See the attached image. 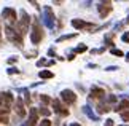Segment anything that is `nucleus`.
Masks as SVG:
<instances>
[{
  "label": "nucleus",
  "instance_id": "32",
  "mask_svg": "<svg viewBox=\"0 0 129 126\" xmlns=\"http://www.w3.org/2000/svg\"><path fill=\"white\" fill-rule=\"evenodd\" d=\"M105 70H108V72H113V70H118V65H110V67H107Z\"/></svg>",
  "mask_w": 129,
  "mask_h": 126
},
{
  "label": "nucleus",
  "instance_id": "26",
  "mask_svg": "<svg viewBox=\"0 0 129 126\" xmlns=\"http://www.w3.org/2000/svg\"><path fill=\"white\" fill-rule=\"evenodd\" d=\"M48 56L49 58H56V49H54V48H49L48 49Z\"/></svg>",
  "mask_w": 129,
  "mask_h": 126
},
{
  "label": "nucleus",
  "instance_id": "6",
  "mask_svg": "<svg viewBox=\"0 0 129 126\" xmlns=\"http://www.w3.org/2000/svg\"><path fill=\"white\" fill-rule=\"evenodd\" d=\"M61 99L67 105H73L77 102V94L73 93L72 89H62V91H61Z\"/></svg>",
  "mask_w": 129,
  "mask_h": 126
},
{
  "label": "nucleus",
  "instance_id": "11",
  "mask_svg": "<svg viewBox=\"0 0 129 126\" xmlns=\"http://www.w3.org/2000/svg\"><path fill=\"white\" fill-rule=\"evenodd\" d=\"M89 97L92 99H97V100H104L105 99V91L99 86H92L91 88V93H89Z\"/></svg>",
  "mask_w": 129,
  "mask_h": 126
},
{
  "label": "nucleus",
  "instance_id": "21",
  "mask_svg": "<svg viewBox=\"0 0 129 126\" xmlns=\"http://www.w3.org/2000/svg\"><path fill=\"white\" fill-rule=\"evenodd\" d=\"M24 100H26V104L27 105H30V94H29V91H27V89H24Z\"/></svg>",
  "mask_w": 129,
  "mask_h": 126
},
{
  "label": "nucleus",
  "instance_id": "29",
  "mask_svg": "<svg viewBox=\"0 0 129 126\" xmlns=\"http://www.w3.org/2000/svg\"><path fill=\"white\" fill-rule=\"evenodd\" d=\"M121 38H123V42H124V43H129V32H124Z\"/></svg>",
  "mask_w": 129,
  "mask_h": 126
},
{
  "label": "nucleus",
  "instance_id": "40",
  "mask_svg": "<svg viewBox=\"0 0 129 126\" xmlns=\"http://www.w3.org/2000/svg\"><path fill=\"white\" fill-rule=\"evenodd\" d=\"M120 126H124V124H120Z\"/></svg>",
  "mask_w": 129,
  "mask_h": 126
},
{
  "label": "nucleus",
  "instance_id": "28",
  "mask_svg": "<svg viewBox=\"0 0 129 126\" xmlns=\"http://www.w3.org/2000/svg\"><path fill=\"white\" fill-rule=\"evenodd\" d=\"M37 65H38V67H43V65H48V61H46V59H40V61L37 62Z\"/></svg>",
  "mask_w": 129,
  "mask_h": 126
},
{
  "label": "nucleus",
  "instance_id": "37",
  "mask_svg": "<svg viewBox=\"0 0 129 126\" xmlns=\"http://www.w3.org/2000/svg\"><path fill=\"white\" fill-rule=\"evenodd\" d=\"M126 24H129V14H127V18H126Z\"/></svg>",
  "mask_w": 129,
  "mask_h": 126
},
{
  "label": "nucleus",
  "instance_id": "24",
  "mask_svg": "<svg viewBox=\"0 0 129 126\" xmlns=\"http://www.w3.org/2000/svg\"><path fill=\"white\" fill-rule=\"evenodd\" d=\"M51 124H53V123H51V121H49V120H48V118H43V120H42V121H40V124H38V126H51Z\"/></svg>",
  "mask_w": 129,
  "mask_h": 126
},
{
  "label": "nucleus",
  "instance_id": "18",
  "mask_svg": "<svg viewBox=\"0 0 129 126\" xmlns=\"http://www.w3.org/2000/svg\"><path fill=\"white\" fill-rule=\"evenodd\" d=\"M40 100H42L43 107H46V105H48L49 102H53V100L49 99V96H46V94H40Z\"/></svg>",
  "mask_w": 129,
  "mask_h": 126
},
{
  "label": "nucleus",
  "instance_id": "39",
  "mask_svg": "<svg viewBox=\"0 0 129 126\" xmlns=\"http://www.w3.org/2000/svg\"><path fill=\"white\" fill-rule=\"evenodd\" d=\"M22 126H27V123H22Z\"/></svg>",
  "mask_w": 129,
  "mask_h": 126
},
{
  "label": "nucleus",
  "instance_id": "16",
  "mask_svg": "<svg viewBox=\"0 0 129 126\" xmlns=\"http://www.w3.org/2000/svg\"><path fill=\"white\" fill-rule=\"evenodd\" d=\"M77 35H78V32H73V34H69V35H62V37H59L56 42H57V43L66 42V40H70V38H73V37H77Z\"/></svg>",
  "mask_w": 129,
  "mask_h": 126
},
{
  "label": "nucleus",
  "instance_id": "14",
  "mask_svg": "<svg viewBox=\"0 0 129 126\" xmlns=\"http://www.w3.org/2000/svg\"><path fill=\"white\" fill-rule=\"evenodd\" d=\"M83 112H85V113H86V117H89V118L92 120V121H99V117L92 112V109L89 107V105H83Z\"/></svg>",
  "mask_w": 129,
  "mask_h": 126
},
{
  "label": "nucleus",
  "instance_id": "13",
  "mask_svg": "<svg viewBox=\"0 0 129 126\" xmlns=\"http://www.w3.org/2000/svg\"><path fill=\"white\" fill-rule=\"evenodd\" d=\"M115 112H120V113H123V112H126V110H129V100L127 99H123L120 104H116L115 105Z\"/></svg>",
  "mask_w": 129,
  "mask_h": 126
},
{
  "label": "nucleus",
  "instance_id": "23",
  "mask_svg": "<svg viewBox=\"0 0 129 126\" xmlns=\"http://www.w3.org/2000/svg\"><path fill=\"white\" fill-rule=\"evenodd\" d=\"M37 54H38L37 49H32V51H27V53H26V58H35Z\"/></svg>",
  "mask_w": 129,
  "mask_h": 126
},
{
  "label": "nucleus",
  "instance_id": "8",
  "mask_svg": "<svg viewBox=\"0 0 129 126\" xmlns=\"http://www.w3.org/2000/svg\"><path fill=\"white\" fill-rule=\"evenodd\" d=\"M51 104H53L54 112H56L57 115H61V117H67V115H69V109L64 104H61V100H59V99H54Z\"/></svg>",
  "mask_w": 129,
  "mask_h": 126
},
{
  "label": "nucleus",
  "instance_id": "5",
  "mask_svg": "<svg viewBox=\"0 0 129 126\" xmlns=\"http://www.w3.org/2000/svg\"><path fill=\"white\" fill-rule=\"evenodd\" d=\"M13 94L10 91H5V93H0V109H7L10 110L11 109V104H13Z\"/></svg>",
  "mask_w": 129,
  "mask_h": 126
},
{
  "label": "nucleus",
  "instance_id": "22",
  "mask_svg": "<svg viewBox=\"0 0 129 126\" xmlns=\"http://www.w3.org/2000/svg\"><path fill=\"white\" fill-rule=\"evenodd\" d=\"M112 51V54H115V56H124V53L121 51V49H116V48H112L110 49Z\"/></svg>",
  "mask_w": 129,
  "mask_h": 126
},
{
  "label": "nucleus",
  "instance_id": "12",
  "mask_svg": "<svg viewBox=\"0 0 129 126\" xmlns=\"http://www.w3.org/2000/svg\"><path fill=\"white\" fill-rule=\"evenodd\" d=\"M38 121V110L37 109H30L29 110V118H27V126H35V123Z\"/></svg>",
  "mask_w": 129,
  "mask_h": 126
},
{
  "label": "nucleus",
  "instance_id": "38",
  "mask_svg": "<svg viewBox=\"0 0 129 126\" xmlns=\"http://www.w3.org/2000/svg\"><path fill=\"white\" fill-rule=\"evenodd\" d=\"M0 43H2V32H0Z\"/></svg>",
  "mask_w": 129,
  "mask_h": 126
},
{
  "label": "nucleus",
  "instance_id": "4",
  "mask_svg": "<svg viewBox=\"0 0 129 126\" xmlns=\"http://www.w3.org/2000/svg\"><path fill=\"white\" fill-rule=\"evenodd\" d=\"M13 110H14V118H13V121L10 123V124L16 123V121H19V120H22L24 117H26V109H24V102H22L21 97L14 100V107H13Z\"/></svg>",
  "mask_w": 129,
  "mask_h": 126
},
{
  "label": "nucleus",
  "instance_id": "25",
  "mask_svg": "<svg viewBox=\"0 0 129 126\" xmlns=\"http://www.w3.org/2000/svg\"><path fill=\"white\" fill-rule=\"evenodd\" d=\"M14 73H19V70L16 67H10L8 69V75H14Z\"/></svg>",
  "mask_w": 129,
  "mask_h": 126
},
{
  "label": "nucleus",
  "instance_id": "3",
  "mask_svg": "<svg viewBox=\"0 0 129 126\" xmlns=\"http://www.w3.org/2000/svg\"><path fill=\"white\" fill-rule=\"evenodd\" d=\"M21 19H19V22H16V29H18V32L22 35H26L27 31H29V24H30V16L27 14V11H24V10H21Z\"/></svg>",
  "mask_w": 129,
  "mask_h": 126
},
{
  "label": "nucleus",
  "instance_id": "27",
  "mask_svg": "<svg viewBox=\"0 0 129 126\" xmlns=\"http://www.w3.org/2000/svg\"><path fill=\"white\" fill-rule=\"evenodd\" d=\"M121 118L124 120V121H129V110H126V112L121 113Z\"/></svg>",
  "mask_w": 129,
  "mask_h": 126
},
{
  "label": "nucleus",
  "instance_id": "15",
  "mask_svg": "<svg viewBox=\"0 0 129 126\" xmlns=\"http://www.w3.org/2000/svg\"><path fill=\"white\" fill-rule=\"evenodd\" d=\"M108 110H110V105L107 104V100H101V102L97 104V112H99V117H101V113H107Z\"/></svg>",
  "mask_w": 129,
  "mask_h": 126
},
{
  "label": "nucleus",
  "instance_id": "35",
  "mask_svg": "<svg viewBox=\"0 0 129 126\" xmlns=\"http://www.w3.org/2000/svg\"><path fill=\"white\" fill-rule=\"evenodd\" d=\"M70 126H81V124H80V123H72Z\"/></svg>",
  "mask_w": 129,
  "mask_h": 126
},
{
  "label": "nucleus",
  "instance_id": "33",
  "mask_svg": "<svg viewBox=\"0 0 129 126\" xmlns=\"http://www.w3.org/2000/svg\"><path fill=\"white\" fill-rule=\"evenodd\" d=\"M32 5H34V7H35L37 10H40V5H38V2H34V0H32V2H30Z\"/></svg>",
  "mask_w": 129,
  "mask_h": 126
},
{
  "label": "nucleus",
  "instance_id": "7",
  "mask_svg": "<svg viewBox=\"0 0 129 126\" xmlns=\"http://www.w3.org/2000/svg\"><path fill=\"white\" fill-rule=\"evenodd\" d=\"M112 8H113V5L112 2H99L97 3V11H99V16L101 18H107L108 16V13L112 11Z\"/></svg>",
  "mask_w": 129,
  "mask_h": 126
},
{
  "label": "nucleus",
  "instance_id": "31",
  "mask_svg": "<svg viewBox=\"0 0 129 126\" xmlns=\"http://www.w3.org/2000/svg\"><path fill=\"white\" fill-rule=\"evenodd\" d=\"M105 126H115V123H113L112 118H108V120H105Z\"/></svg>",
  "mask_w": 129,
  "mask_h": 126
},
{
  "label": "nucleus",
  "instance_id": "2",
  "mask_svg": "<svg viewBox=\"0 0 129 126\" xmlns=\"http://www.w3.org/2000/svg\"><path fill=\"white\" fill-rule=\"evenodd\" d=\"M5 32H7L8 40H10L11 43H14L16 46H22V45H24V37L18 32L16 27H13V26H10V24H7V26H5Z\"/></svg>",
  "mask_w": 129,
  "mask_h": 126
},
{
  "label": "nucleus",
  "instance_id": "36",
  "mask_svg": "<svg viewBox=\"0 0 129 126\" xmlns=\"http://www.w3.org/2000/svg\"><path fill=\"white\" fill-rule=\"evenodd\" d=\"M124 56H126V61H129V53H126Z\"/></svg>",
  "mask_w": 129,
  "mask_h": 126
},
{
  "label": "nucleus",
  "instance_id": "9",
  "mask_svg": "<svg viewBox=\"0 0 129 126\" xmlns=\"http://www.w3.org/2000/svg\"><path fill=\"white\" fill-rule=\"evenodd\" d=\"M54 14L51 7H45V24L48 26V29H54Z\"/></svg>",
  "mask_w": 129,
  "mask_h": 126
},
{
  "label": "nucleus",
  "instance_id": "10",
  "mask_svg": "<svg viewBox=\"0 0 129 126\" xmlns=\"http://www.w3.org/2000/svg\"><path fill=\"white\" fill-rule=\"evenodd\" d=\"M2 18L10 21V24H16V11H14L13 8H10V7L2 10Z\"/></svg>",
  "mask_w": 129,
  "mask_h": 126
},
{
  "label": "nucleus",
  "instance_id": "34",
  "mask_svg": "<svg viewBox=\"0 0 129 126\" xmlns=\"http://www.w3.org/2000/svg\"><path fill=\"white\" fill-rule=\"evenodd\" d=\"M67 59H70V61H72V59H75V53H73V54H72V53H70V56H69V58H67Z\"/></svg>",
  "mask_w": 129,
  "mask_h": 126
},
{
  "label": "nucleus",
  "instance_id": "19",
  "mask_svg": "<svg viewBox=\"0 0 129 126\" xmlns=\"http://www.w3.org/2000/svg\"><path fill=\"white\" fill-rule=\"evenodd\" d=\"M38 113H42V115H43V117H45V118H48V117H49V115H51V110H49L48 107H42L40 110H38Z\"/></svg>",
  "mask_w": 129,
  "mask_h": 126
},
{
  "label": "nucleus",
  "instance_id": "17",
  "mask_svg": "<svg viewBox=\"0 0 129 126\" xmlns=\"http://www.w3.org/2000/svg\"><path fill=\"white\" fill-rule=\"evenodd\" d=\"M38 75H40V78H53L54 77L53 72H49V70H40Z\"/></svg>",
  "mask_w": 129,
  "mask_h": 126
},
{
  "label": "nucleus",
  "instance_id": "20",
  "mask_svg": "<svg viewBox=\"0 0 129 126\" xmlns=\"http://www.w3.org/2000/svg\"><path fill=\"white\" fill-rule=\"evenodd\" d=\"M86 49H88V46H86V45H83V43H81V45H78V46L75 48V51H73V53H75V54H77V53H85Z\"/></svg>",
  "mask_w": 129,
  "mask_h": 126
},
{
  "label": "nucleus",
  "instance_id": "30",
  "mask_svg": "<svg viewBox=\"0 0 129 126\" xmlns=\"http://www.w3.org/2000/svg\"><path fill=\"white\" fill-rule=\"evenodd\" d=\"M16 61H18V58H16V56H11V58H8V64H14Z\"/></svg>",
  "mask_w": 129,
  "mask_h": 126
},
{
  "label": "nucleus",
  "instance_id": "1",
  "mask_svg": "<svg viewBox=\"0 0 129 126\" xmlns=\"http://www.w3.org/2000/svg\"><path fill=\"white\" fill-rule=\"evenodd\" d=\"M43 37H45V32L42 29L40 18H34V21H32V32H30V42L34 45H38L43 40Z\"/></svg>",
  "mask_w": 129,
  "mask_h": 126
}]
</instances>
